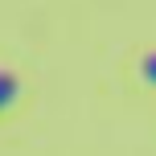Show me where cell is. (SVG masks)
<instances>
[{
  "label": "cell",
  "mask_w": 156,
  "mask_h": 156,
  "mask_svg": "<svg viewBox=\"0 0 156 156\" xmlns=\"http://www.w3.org/2000/svg\"><path fill=\"white\" fill-rule=\"evenodd\" d=\"M12 99H16V78L8 74V70H0V111H4Z\"/></svg>",
  "instance_id": "cell-1"
},
{
  "label": "cell",
  "mask_w": 156,
  "mask_h": 156,
  "mask_svg": "<svg viewBox=\"0 0 156 156\" xmlns=\"http://www.w3.org/2000/svg\"><path fill=\"white\" fill-rule=\"evenodd\" d=\"M144 82H152V86H156V54L144 58Z\"/></svg>",
  "instance_id": "cell-2"
}]
</instances>
